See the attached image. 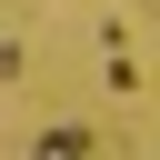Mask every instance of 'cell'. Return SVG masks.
<instances>
[{"label":"cell","instance_id":"obj_1","mask_svg":"<svg viewBox=\"0 0 160 160\" xmlns=\"http://www.w3.org/2000/svg\"><path fill=\"white\" fill-rule=\"evenodd\" d=\"M40 150H50V160H90V130H70V120H60V130H40Z\"/></svg>","mask_w":160,"mask_h":160}]
</instances>
